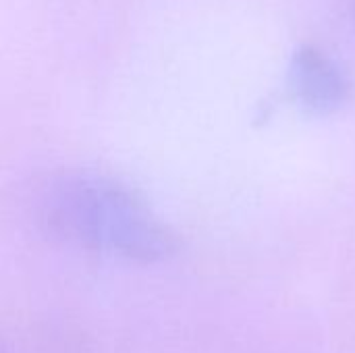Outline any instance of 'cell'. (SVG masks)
Instances as JSON below:
<instances>
[{"mask_svg": "<svg viewBox=\"0 0 355 353\" xmlns=\"http://www.w3.org/2000/svg\"><path fill=\"white\" fill-rule=\"evenodd\" d=\"M52 233L81 248L135 262H160L175 254L171 229L127 187L94 175L54 181L42 200Z\"/></svg>", "mask_w": 355, "mask_h": 353, "instance_id": "obj_1", "label": "cell"}, {"mask_svg": "<svg viewBox=\"0 0 355 353\" xmlns=\"http://www.w3.org/2000/svg\"><path fill=\"white\" fill-rule=\"evenodd\" d=\"M289 81L300 104L318 114L341 108L352 92L341 67L316 46H302L293 54Z\"/></svg>", "mask_w": 355, "mask_h": 353, "instance_id": "obj_2", "label": "cell"}]
</instances>
